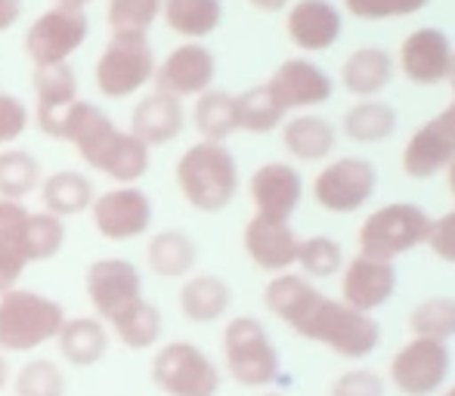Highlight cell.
<instances>
[{"label": "cell", "mask_w": 455, "mask_h": 396, "mask_svg": "<svg viewBox=\"0 0 455 396\" xmlns=\"http://www.w3.org/2000/svg\"><path fill=\"white\" fill-rule=\"evenodd\" d=\"M264 306L304 341L323 344L344 360H365L381 344V325L344 300L329 297L300 273H279L267 282Z\"/></svg>", "instance_id": "obj_1"}, {"label": "cell", "mask_w": 455, "mask_h": 396, "mask_svg": "<svg viewBox=\"0 0 455 396\" xmlns=\"http://www.w3.org/2000/svg\"><path fill=\"white\" fill-rule=\"evenodd\" d=\"M56 139L72 146L93 174H102L115 186H133L149 174V146L115 124L112 115L102 112L91 99H78L68 108Z\"/></svg>", "instance_id": "obj_2"}, {"label": "cell", "mask_w": 455, "mask_h": 396, "mask_svg": "<svg viewBox=\"0 0 455 396\" xmlns=\"http://www.w3.org/2000/svg\"><path fill=\"white\" fill-rule=\"evenodd\" d=\"M174 180L192 210L220 214L239 195V162L227 143L198 139L177 158Z\"/></svg>", "instance_id": "obj_3"}, {"label": "cell", "mask_w": 455, "mask_h": 396, "mask_svg": "<svg viewBox=\"0 0 455 396\" xmlns=\"http://www.w3.org/2000/svg\"><path fill=\"white\" fill-rule=\"evenodd\" d=\"M156 50L149 35L140 31H112L93 66V87L102 99H131L143 93L156 78Z\"/></svg>", "instance_id": "obj_4"}, {"label": "cell", "mask_w": 455, "mask_h": 396, "mask_svg": "<svg viewBox=\"0 0 455 396\" xmlns=\"http://www.w3.org/2000/svg\"><path fill=\"white\" fill-rule=\"evenodd\" d=\"M66 306L60 300L31 289H10L0 295V350L4 353H31L56 341Z\"/></svg>", "instance_id": "obj_5"}, {"label": "cell", "mask_w": 455, "mask_h": 396, "mask_svg": "<svg viewBox=\"0 0 455 396\" xmlns=\"http://www.w3.org/2000/svg\"><path fill=\"white\" fill-rule=\"evenodd\" d=\"M220 347H223L227 372L235 384L260 391V387H270L279 378L282 356L260 319L254 316L229 319L227 329H223Z\"/></svg>", "instance_id": "obj_6"}, {"label": "cell", "mask_w": 455, "mask_h": 396, "mask_svg": "<svg viewBox=\"0 0 455 396\" xmlns=\"http://www.w3.org/2000/svg\"><path fill=\"white\" fill-rule=\"evenodd\" d=\"M431 220L434 217L412 202L381 204L365 217L360 233H356L360 254L396 264V257L425 245L427 233H431Z\"/></svg>", "instance_id": "obj_7"}, {"label": "cell", "mask_w": 455, "mask_h": 396, "mask_svg": "<svg viewBox=\"0 0 455 396\" xmlns=\"http://www.w3.org/2000/svg\"><path fill=\"white\" fill-rule=\"evenodd\" d=\"M149 378L164 396H217L220 368L192 341H171L156 350Z\"/></svg>", "instance_id": "obj_8"}, {"label": "cell", "mask_w": 455, "mask_h": 396, "mask_svg": "<svg viewBox=\"0 0 455 396\" xmlns=\"http://www.w3.org/2000/svg\"><path fill=\"white\" fill-rule=\"evenodd\" d=\"M91 35V19L75 6H50L25 31V56L31 66H60L68 62Z\"/></svg>", "instance_id": "obj_9"}, {"label": "cell", "mask_w": 455, "mask_h": 396, "mask_svg": "<svg viewBox=\"0 0 455 396\" xmlns=\"http://www.w3.org/2000/svg\"><path fill=\"white\" fill-rule=\"evenodd\" d=\"M378 193V168L369 158L341 155L313 180V198L329 214H356Z\"/></svg>", "instance_id": "obj_10"}, {"label": "cell", "mask_w": 455, "mask_h": 396, "mask_svg": "<svg viewBox=\"0 0 455 396\" xmlns=\"http://www.w3.org/2000/svg\"><path fill=\"white\" fill-rule=\"evenodd\" d=\"M87 214L102 239L131 242L152 229L156 204L146 189H140V183H133V186H112L106 193H96Z\"/></svg>", "instance_id": "obj_11"}, {"label": "cell", "mask_w": 455, "mask_h": 396, "mask_svg": "<svg viewBox=\"0 0 455 396\" xmlns=\"http://www.w3.org/2000/svg\"><path fill=\"white\" fill-rule=\"evenodd\" d=\"M452 368L450 347L431 337H412L390 360V384L403 396H434Z\"/></svg>", "instance_id": "obj_12"}, {"label": "cell", "mask_w": 455, "mask_h": 396, "mask_svg": "<svg viewBox=\"0 0 455 396\" xmlns=\"http://www.w3.org/2000/svg\"><path fill=\"white\" fill-rule=\"evenodd\" d=\"M84 291L93 306V316L102 322H112L118 313L143 297V276L137 264L127 257H102L87 266Z\"/></svg>", "instance_id": "obj_13"}, {"label": "cell", "mask_w": 455, "mask_h": 396, "mask_svg": "<svg viewBox=\"0 0 455 396\" xmlns=\"http://www.w3.org/2000/svg\"><path fill=\"white\" fill-rule=\"evenodd\" d=\"M214 78H217L214 53L202 41H186L158 62L152 84H156V91L171 93L177 99H196L214 87Z\"/></svg>", "instance_id": "obj_14"}, {"label": "cell", "mask_w": 455, "mask_h": 396, "mask_svg": "<svg viewBox=\"0 0 455 396\" xmlns=\"http://www.w3.org/2000/svg\"><path fill=\"white\" fill-rule=\"evenodd\" d=\"M267 87H270L275 102L285 112H307V108L325 106L331 99V93H335L331 75L323 66H316L313 59H304V56H294V59L282 62L270 75Z\"/></svg>", "instance_id": "obj_15"}, {"label": "cell", "mask_w": 455, "mask_h": 396, "mask_svg": "<svg viewBox=\"0 0 455 396\" xmlns=\"http://www.w3.org/2000/svg\"><path fill=\"white\" fill-rule=\"evenodd\" d=\"M452 56H455V47L450 37H446V31L419 28L409 37H403L396 66H400L403 78H406L409 84L437 87L450 78Z\"/></svg>", "instance_id": "obj_16"}, {"label": "cell", "mask_w": 455, "mask_h": 396, "mask_svg": "<svg viewBox=\"0 0 455 396\" xmlns=\"http://www.w3.org/2000/svg\"><path fill=\"white\" fill-rule=\"evenodd\" d=\"M248 198L258 217L291 220V214L304 202V177L288 162H267L248 180Z\"/></svg>", "instance_id": "obj_17"}, {"label": "cell", "mask_w": 455, "mask_h": 396, "mask_svg": "<svg viewBox=\"0 0 455 396\" xmlns=\"http://www.w3.org/2000/svg\"><path fill=\"white\" fill-rule=\"evenodd\" d=\"M242 248L258 270L279 276L298 264L300 235L294 233L291 220H270L254 214L242 229Z\"/></svg>", "instance_id": "obj_18"}, {"label": "cell", "mask_w": 455, "mask_h": 396, "mask_svg": "<svg viewBox=\"0 0 455 396\" xmlns=\"http://www.w3.org/2000/svg\"><path fill=\"white\" fill-rule=\"evenodd\" d=\"M31 87H35V124L44 137L56 139L60 124L66 112L81 99L78 75L68 62L60 66H37L31 75Z\"/></svg>", "instance_id": "obj_19"}, {"label": "cell", "mask_w": 455, "mask_h": 396, "mask_svg": "<svg viewBox=\"0 0 455 396\" xmlns=\"http://www.w3.org/2000/svg\"><path fill=\"white\" fill-rule=\"evenodd\" d=\"M396 295V264L356 254L341 270V300L360 313H375Z\"/></svg>", "instance_id": "obj_20"}, {"label": "cell", "mask_w": 455, "mask_h": 396, "mask_svg": "<svg viewBox=\"0 0 455 396\" xmlns=\"http://www.w3.org/2000/svg\"><path fill=\"white\" fill-rule=\"evenodd\" d=\"M285 35L304 53H325L344 35V16L331 0H298L285 16Z\"/></svg>", "instance_id": "obj_21"}, {"label": "cell", "mask_w": 455, "mask_h": 396, "mask_svg": "<svg viewBox=\"0 0 455 396\" xmlns=\"http://www.w3.org/2000/svg\"><path fill=\"white\" fill-rule=\"evenodd\" d=\"M127 131L146 143L149 149L156 146H168L186 131V108L183 99L171 97L162 91H149L143 99L133 106L131 112V127Z\"/></svg>", "instance_id": "obj_22"}, {"label": "cell", "mask_w": 455, "mask_h": 396, "mask_svg": "<svg viewBox=\"0 0 455 396\" xmlns=\"http://www.w3.org/2000/svg\"><path fill=\"white\" fill-rule=\"evenodd\" d=\"M455 158V139L452 133L440 124V118H431L406 139L403 146V174L409 180H431L443 174Z\"/></svg>", "instance_id": "obj_23"}, {"label": "cell", "mask_w": 455, "mask_h": 396, "mask_svg": "<svg viewBox=\"0 0 455 396\" xmlns=\"http://www.w3.org/2000/svg\"><path fill=\"white\" fill-rule=\"evenodd\" d=\"M396 75L394 56L384 47H360L341 62V87L356 99H378Z\"/></svg>", "instance_id": "obj_24"}, {"label": "cell", "mask_w": 455, "mask_h": 396, "mask_svg": "<svg viewBox=\"0 0 455 396\" xmlns=\"http://www.w3.org/2000/svg\"><path fill=\"white\" fill-rule=\"evenodd\" d=\"M25 202H10L0 198V295L16 289L25 266L31 264L28 242H25V226H28Z\"/></svg>", "instance_id": "obj_25"}, {"label": "cell", "mask_w": 455, "mask_h": 396, "mask_svg": "<svg viewBox=\"0 0 455 396\" xmlns=\"http://www.w3.org/2000/svg\"><path fill=\"white\" fill-rule=\"evenodd\" d=\"M180 313L196 325L220 322L233 306V289L214 273H192L180 285Z\"/></svg>", "instance_id": "obj_26"}, {"label": "cell", "mask_w": 455, "mask_h": 396, "mask_svg": "<svg viewBox=\"0 0 455 396\" xmlns=\"http://www.w3.org/2000/svg\"><path fill=\"white\" fill-rule=\"evenodd\" d=\"M282 146L298 162H325L338 146V131L323 115L298 112L282 121Z\"/></svg>", "instance_id": "obj_27"}, {"label": "cell", "mask_w": 455, "mask_h": 396, "mask_svg": "<svg viewBox=\"0 0 455 396\" xmlns=\"http://www.w3.org/2000/svg\"><path fill=\"white\" fill-rule=\"evenodd\" d=\"M108 329L102 319L96 316H66L60 335H56V347L60 356L75 368H91L102 362L108 353Z\"/></svg>", "instance_id": "obj_28"}, {"label": "cell", "mask_w": 455, "mask_h": 396, "mask_svg": "<svg viewBox=\"0 0 455 396\" xmlns=\"http://www.w3.org/2000/svg\"><path fill=\"white\" fill-rule=\"evenodd\" d=\"M37 195H41V210L47 214H56L62 220L68 217L87 214L96 198V186L87 174L81 170H56V174H47L37 186Z\"/></svg>", "instance_id": "obj_29"}, {"label": "cell", "mask_w": 455, "mask_h": 396, "mask_svg": "<svg viewBox=\"0 0 455 396\" xmlns=\"http://www.w3.org/2000/svg\"><path fill=\"white\" fill-rule=\"evenodd\" d=\"M198 245L183 229H162L146 245V266L158 279H186L196 273Z\"/></svg>", "instance_id": "obj_30"}, {"label": "cell", "mask_w": 455, "mask_h": 396, "mask_svg": "<svg viewBox=\"0 0 455 396\" xmlns=\"http://www.w3.org/2000/svg\"><path fill=\"white\" fill-rule=\"evenodd\" d=\"M396 124H400V118H396L394 106H387V102H381V99H360L344 112L341 133L350 143L378 146L394 137Z\"/></svg>", "instance_id": "obj_31"}, {"label": "cell", "mask_w": 455, "mask_h": 396, "mask_svg": "<svg viewBox=\"0 0 455 396\" xmlns=\"http://www.w3.org/2000/svg\"><path fill=\"white\" fill-rule=\"evenodd\" d=\"M162 19L174 35L186 41H202L220 28L223 4L220 0H162Z\"/></svg>", "instance_id": "obj_32"}, {"label": "cell", "mask_w": 455, "mask_h": 396, "mask_svg": "<svg viewBox=\"0 0 455 396\" xmlns=\"http://www.w3.org/2000/svg\"><path fill=\"white\" fill-rule=\"evenodd\" d=\"M108 335H115L127 350H149L162 341L164 335V316L156 304H149L146 297H140L137 304H131L124 313L106 322Z\"/></svg>", "instance_id": "obj_33"}, {"label": "cell", "mask_w": 455, "mask_h": 396, "mask_svg": "<svg viewBox=\"0 0 455 396\" xmlns=\"http://www.w3.org/2000/svg\"><path fill=\"white\" fill-rule=\"evenodd\" d=\"M192 127L198 131V139L227 143L233 133H239L235 93L214 91V87H211L202 97H196V106H192Z\"/></svg>", "instance_id": "obj_34"}, {"label": "cell", "mask_w": 455, "mask_h": 396, "mask_svg": "<svg viewBox=\"0 0 455 396\" xmlns=\"http://www.w3.org/2000/svg\"><path fill=\"white\" fill-rule=\"evenodd\" d=\"M44 180V168L28 149H0V198L25 202L31 193H37Z\"/></svg>", "instance_id": "obj_35"}, {"label": "cell", "mask_w": 455, "mask_h": 396, "mask_svg": "<svg viewBox=\"0 0 455 396\" xmlns=\"http://www.w3.org/2000/svg\"><path fill=\"white\" fill-rule=\"evenodd\" d=\"M235 115H239V131L245 133H273L285 121V108L275 102L267 84L248 87V91L235 93Z\"/></svg>", "instance_id": "obj_36"}, {"label": "cell", "mask_w": 455, "mask_h": 396, "mask_svg": "<svg viewBox=\"0 0 455 396\" xmlns=\"http://www.w3.org/2000/svg\"><path fill=\"white\" fill-rule=\"evenodd\" d=\"M409 331L412 337H431V341H452L455 337V297L437 295L425 297L409 313Z\"/></svg>", "instance_id": "obj_37"}, {"label": "cell", "mask_w": 455, "mask_h": 396, "mask_svg": "<svg viewBox=\"0 0 455 396\" xmlns=\"http://www.w3.org/2000/svg\"><path fill=\"white\" fill-rule=\"evenodd\" d=\"M300 276L307 279H331L344 270V248L341 242L329 239V235H310L300 239L298 248V264Z\"/></svg>", "instance_id": "obj_38"}, {"label": "cell", "mask_w": 455, "mask_h": 396, "mask_svg": "<svg viewBox=\"0 0 455 396\" xmlns=\"http://www.w3.org/2000/svg\"><path fill=\"white\" fill-rule=\"evenodd\" d=\"M25 242H28L31 264L53 260L66 248V220L47 210H31L28 226H25Z\"/></svg>", "instance_id": "obj_39"}, {"label": "cell", "mask_w": 455, "mask_h": 396, "mask_svg": "<svg viewBox=\"0 0 455 396\" xmlns=\"http://www.w3.org/2000/svg\"><path fill=\"white\" fill-rule=\"evenodd\" d=\"M16 396H66V375L53 360H28L12 378Z\"/></svg>", "instance_id": "obj_40"}, {"label": "cell", "mask_w": 455, "mask_h": 396, "mask_svg": "<svg viewBox=\"0 0 455 396\" xmlns=\"http://www.w3.org/2000/svg\"><path fill=\"white\" fill-rule=\"evenodd\" d=\"M158 16H162V0H108L106 6V22L112 31L149 35Z\"/></svg>", "instance_id": "obj_41"}, {"label": "cell", "mask_w": 455, "mask_h": 396, "mask_svg": "<svg viewBox=\"0 0 455 396\" xmlns=\"http://www.w3.org/2000/svg\"><path fill=\"white\" fill-rule=\"evenodd\" d=\"M431 0H344L350 16L365 22H381V19H403L425 10Z\"/></svg>", "instance_id": "obj_42"}, {"label": "cell", "mask_w": 455, "mask_h": 396, "mask_svg": "<svg viewBox=\"0 0 455 396\" xmlns=\"http://www.w3.org/2000/svg\"><path fill=\"white\" fill-rule=\"evenodd\" d=\"M28 124H31L28 106H25L16 93L0 91V149H6V146H16L19 139L25 137Z\"/></svg>", "instance_id": "obj_43"}, {"label": "cell", "mask_w": 455, "mask_h": 396, "mask_svg": "<svg viewBox=\"0 0 455 396\" xmlns=\"http://www.w3.org/2000/svg\"><path fill=\"white\" fill-rule=\"evenodd\" d=\"M329 396H384V378L371 368H350L335 378Z\"/></svg>", "instance_id": "obj_44"}, {"label": "cell", "mask_w": 455, "mask_h": 396, "mask_svg": "<svg viewBox=\"0 0 455 396\" xmlns=\"http://www.w3.org/2000/svg\"><path fill=\"white\" fill-rule=\"evenodd\" d=\"M427 248L437 260L443 264H455V208L446 210L443 217L431 220V233H427Z\"/></svg>", "instance_id": "obj_45"}, {"label": "cell", "mask_w": 455, "mask_h": 396, "mask_svg": "<svg viewBox=\"0 0 455 396\" xmlns=\"http://www.w3.org/2000/svg\"><path fill=\"white\" fill-rule=\"evenodd\" d=\"M22 19V0H0V35Z\"/></svg>", "instance_id": "obj_46"}, {"label": "cell", "mask_w": 455, "mask_h": 396, "mask_svg": "<svg viewBox=\"0 0 455 396\" xmlns=\"http://www.w3.org/2000/svg\"><path fill=\"white\" fill-rule=\"evenodd\" d=\"M446 81L452 84V102L437 115V118H440V124H443L446 131L452 133V139H455V56H452V68H450V78H446Z\"/></svg>", "instance_id": "obj_47"}, {"label": "cell", "mask_w": 455, "mask_h": 396, "mask_svg": "<svg viewBox=\"0 0 455 396\" xmlns=\"http://www.w3.org/2000/svg\"><path fill=\"white\" fill-rule=\"evenodd\" d=\"M248 4L258 6V10H264V12H279L288 6V0H248Z\"/></svg>", "instance_id": "obj_48"}, {"label": "cell", "mask_w": 455, "mask_h": 396, "mask_svg": "<svg viewBox=\"0 0 455 396\" xmlns=\"http://www.w3.org/2000/svg\"><path fill=\"white\" fill-rule=\"evenodd\" d=\"M10 372H12V368H10V360H6V353L0 350V393H4V391H6V384H10Z\"/></svg>", "instance_id": "obj_49"}, {"label": "cell", "mask_w": 455, "mask_h": 396, "mask_svg": "<svg viewBox=\"0 0 455 396\" xmlns=\"http://www.w3.org/2000/svg\"><path fill=\"white\" fill-rule=\"evenodd\" d=\"M446 183H450V193L455 198V158L450 162V168H446Z\"/></svg>", "instance_id": "obj_50"}, {"label": "cell", "mask_w": 455, "mask_h": 396, "mask_svg": "<svg viewBox=\"0 0 455 396\" xmlns=\"http://www.w3.org/2000/svg\"><path fill=\"white\" fill-rule=\"evenodd\" d=\"M56 4H60V6H75V10H84L91 0H56Z\"/></svg>", "instance_id": "obj_51"}, {"label": "cell", "mask_w": 455, "mask_h": 396, "mask_svg": "<svg viewBox=\"0 0 455 396\" xmlns=\"http://www.w3.org/2000/svg\"><path fill=\"white\" fill-rule=\"evenodd\" d=\"M440 396H455V384L450 387V391H443V393H440Z\"/></svg>", "instance_id": "obj_52"}, {"label": "cell", "mask_w": 455, "mask_h": 396, "mask_svg": "<svg viewBox=\"0 0 455 396\" xmlns=\"http://www.w3.org/2000/svg\"><path fill=\"white\" fill-rule=\"evenodd\" d=\"M260 396H282V393H260Z\"/></svg>", "instance_id": "obj_53"}]
</instances>
